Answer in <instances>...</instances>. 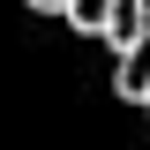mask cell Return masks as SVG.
I'll list each match as a JSON object with an SVG mask.
<instances>
[{"instance_id": "6da1fadb", "label": "cell", "mask_w": 150, "mask_h": 150, "mask_svg": "<svg viewBox=\"0 0 150 150\" xmlns=\"http://www.w3.org/2000/svg\"><path fill=\"white\" fill-rule=\"evenodd\" d=\"M112 90L128 98V105H143V98H150V38H143V45H128V53H112Z\"/></svg>"}, {"instance_id": "7a4b0ae2", "label": "cell", "mask_w": 150, "mask_h": 150, "mask_svg": "<svg viewBox=\"0 0 150 150\" xmlns=\"http://www.w3.org/2000/svg\"><path fill=\"white\" fill-rule=\"evenodd\" d=\"M105 23H112V0H75L68 8V30H83V38H105Z\"/></svg>"}, {"instance_id": "3957f363", "label": "cell", "mask_w": 150, "mask_h": 150, "mask_svg": "<svg viewBox=\"0 0 150 150\" xmlns=\"http://www.w3.org/2000/svg\"><path fill=\"white\" fill-rule=\"evenodd\" d=\"M23 8H38V15H60V23H68V8H75V0H23Z\"/></svg>"}, {"instance_id": "277c9868", "label": "cell", "mask_w": 150, "mask_h": 150, "mask_svg": "<svg viewBox=\"0 0 150 150\" xmlns=\"http://www.w3.org/2000/svg\"><path fill=\"white\" fill-rule=\"evenodd\" d=\"M135 8H143V23H150V0H135Z\"/></svg>"}, {"instance_id": "5b68a950", "label": "cell", "mask_w": 150, "mask_h": 150, "mask_svg": "<svg viewBox=\"0 0 150 150\" xmlns=\"http://www.w3.org/2000/svg\"><path fill=\"white\" fill-rule=\"evenodd\" d=\"M143 120H150V98H143Z\"/></svg>"}]
</instances>
